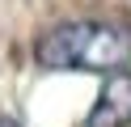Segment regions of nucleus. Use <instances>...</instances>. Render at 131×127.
Returning a JSON list of instances; mask_svg holds the SVG:
<instances>
[{
    "mask_svg": "<svg viewBox=\"0 0 131 127\" xmlns=\"http://www.w3.org/2000/svg\"><path fill=\"white\" fill-rule=\"evenodd\" d=\"M51 72H123L131 64V25L118 21H68L55 25L34 47Z\"/></svg>",
    "mask_w": 131,
    "mask_h": 127,
    "instance_id": "f257e3e1",
    "label": "nucleus"
},
{
    "mask_svg": "<svg viewBox=\"0 0 131 127\" xmlns=\"http://www.w3.org/2000/svg\"><path fill=\"white\" fill-rule=\"evenodd\" d=\"M85 127H131V72H110Z\"/></svg>",
    "mask_w": 131,
    "mask_h": 127,
    "instance_id": "f03ea898",
    "label": "nucleus"
},
{
    "mask_svg": "<svg viewBox=\"0 0 131 127\" xmlns=\"http://www.w3.org/2000/svg\"><path fill=\"white\" fill-rule=\"evenodd\" d=\"M0 127H17V123H13V119H4V114H0Z\"/></svg>",
    "mask_w": 131,
    "mask_h": 127,
    "instance_id": "7ed1b4c3",
    "label": "nucleus"
}]
</instances>
